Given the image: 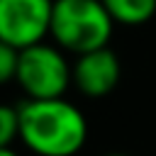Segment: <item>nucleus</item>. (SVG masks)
I'll use <instances>...</instances> for the list:
<instances>
[{
    "label": "nucleus",
    "mask_w": 156,
    "mask_h": 156,
    "mask_svg": "<svg viewBox=\"0 0 156 156\" xmlns=\"http://www.w3.org/2000/svg\"><path fill=\"white\" fill-rule=\"evenodd\" d=\"M122 76V66L117 54L105 46L98 51H88L83 56H76L73 61V85L85 98H105L110 95Z\"/></svg>",
    "instance_id": "39448f33"
},
{
    "label": "nucleus",
    "mask_w": 156,
    "mask_h": 156,
    "mask_svg": "<svg viewBox=\"0 0 156 156\" xmlns=\"http://www.w3.org/2000/svg\"><path fill=\"white\" fill-rule=\"evenodd\" d=\"M112 27L115 20L105 10L102 0H54L49 34L61 51L83 56L105 49Z\"/></svg>",
    "instance_id": "f03ea898"
},
{
    "label": "nucleus",
    "mask_w": 156,
    "mask_h": 156,
    "mask_svg": "<svg viewBox=\"0 0 156 156\" xmlns=\"http://www.w3.org/2000/svg\"><path fill=\"white\" fill-rule=\"evenodd\" d=\"M20 136V112L12 105H0V149H7Z\"/></svg>",
    "instance_id": "0eeeda50"
},
{
    "label": "nucleus",
    "mask_w": 156,
    "mask_h": 156,
    "mask_svg": "<svg viewBox=\"0 0 156 156\" xmlns=\"http://www.w3.org/2000/svg\"><path fill=\"white\" fill-rule=\"evenodd\" d=\"M115 24L136 27L156 15V0H102Z\"/></svg>",
    "instance_id": "423d86ee"
},
{
    "label": "nucleus",
    "mask_w": 156,
    "mask_h": 156,
    "mask_svg": "<svg viewBox=\"0 0 156 156\" xmlns=\"http://www.w3.org/2000/svg\"><path fill=\"white\" fill-rule=\"evenodd\" d=\"M15 80L27 100H56L63 98V93L73 83V66L66 61L58 46L41 41L20 51Z\"/></svg>",
    "instance_id": "7ed1b4c3"
},
{
    "label": "nucleus",
    "mask_w": 156,
    "mask_h": 156,
    "mask_svg": "<svg viewBox=\"0 0 156 156\" xmlns=\"http://www.w3.org/2000/svg\"><path fill=\"white\" fill-rule=\"evenodd\" d=\"M17 66H20V51L0 41V85L17 78Z\"/></svg>",
    "instance_id": "6e6552de"
},
{
    "label": "nucleus",
    "mask_w": 156,
    "mask_h": 156,
    "mask_svg": "<svg viewBox=\"0 0 156 156\" xmlns=\"http://www.w3.org/2000/svg\"><path fill=\"white\" fill-rule=\"evenodd\" d=\"M54 0H0V41L24 51L51 29Z\"/></svg>",
    "instance_id": "20e7f679"
},
{
    "label": "nucleus",
    "mask_w": 156,
    "mask_h": 156,
    "mask_svg": "<svg viewBox=\"0 0 156 156\" xmlns=\"http://www.w3.org/2000/svg\"><path fill=\"white\" fill-rule=\"evenodd\" d=\"M0 156H20V154H17L12 146H7V149H0Z\"/></svg>",
    "instance_id": "1a4fd4ad"
},
{
    "label": "nucleus",
    "mask_w": 156,
    "mask_h": 156,
    "mask_svg": "<svg viewBox=\"0 0 156 156\" xmlns=\"http://www.w3.org/2000/svg\"><path fill=\"white\" fill-rule=\"evenodd\" d=\"M20 139L37 156H76L88 139V122L83 112L66 98L56 100H22Z\"/></svg>",
    "instance_id": "f257e3e1"
},
{
    "label": "nucleus",
    "mask_w": 156,
    "mask_h": 156,
    "mask_svg": "<svg viewBox=\"0 0 156 156\" xmlns=\"http://www.w3.org/2000/svg\"><path fill=\"white\" fill-rule=\"evenodd\" d=\"M105 156H129V154H105Z\"/></svg>",
    "instance_id": "9d476101"
}]
</instances>
